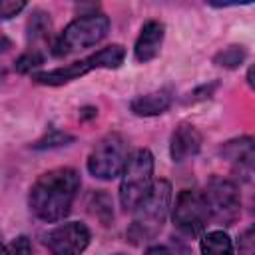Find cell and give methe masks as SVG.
<instances>
[{
    "mask_svg": "<svg viewBox=\"0 0 255 255\" xmlns=\"http://www.w3.org/2000/svg\"><path fill=\"white\" fill-rule=\"evenodd\" d=\"M80 185V173L72 167H56L42 173L30 189L28 203L32 213L48 223L64 219L72 209Z\"/></svg>",
    "mask_w": 255,
    "mask_h": 255,
    "instance_id": "cell-1",
    "label": "cell"
},
{
    "mask_svg": "<svg viewBox=\"0 0 255 255\" xmlns=\"http://www.w3.org/2000/svg\"><path fill=\"white\" fill-rule=\"evenodd\" d=\"M169 203H171V185H169V181H165V179L155 181L151 193L133 211L135 215H133V221L128 229V239L133 245H139L143 241L153 239L165 223Z\"/></svg>",
    "mask_w": 255,
    "mask_h": 255,
    "instance_id": "cell-2",
    "label": "cell"
},
{
    "mask_svg": "<svg viewBox=\"0 0 255 255\" xmlns=\"http://www.w3.org/2000/svg\"><path fill=\"white\" fill-rule=\"evenodd\" d=\"M126 58V48L122 44H112L106 46L102 50H98L96 54H90L82 60H76L68 66L62 68H54L48 72H38L32 76V80L36 84H44V86H64L72 80H78L80 76H86L92 70H116L124 64Z\"/></svg>",
    "mask_w": 255,
    "mask_h": 255,
    "instance_id": "cell-3",
    "label": "cell"
},
{
    "mask_svg": "<svg viewBox=\"0 0 255 255\" xmlns=\"http://www.w3.org/2000/svg\"><path fill=\"white\" fill-rule=\"evenodd\" d=\"M153 155L149 149H135L122 173L120 183V203L126 211H135L137 205L153 189Z\"/></svg>",
    "mask_w": 255,
    "mask_h": 255,
    "instance_id": "cell-4",
    "label": "cell"
},
{
    "mask_svg": "<svg viewBox=\"0 0 255 255\" xmlns=\"http://www.w3.org/2000/svg\"><path fill=\"white\" fill-rule=\"evenodd\" d=\"M108 32H110V18L106 14L100 12L82 14L62 30V34L56 38L52 46V54L62 58L72 52L92 48L100 44L108 36Z\"/></svg>",
    "mask_w": 255,
    "mask_h": 255,
    "instance_id": "cell-5",
    "label": "cell"
},
{
    "mask_svg": "<svg viewBox=\"0 0 255 255\" xmlns=\"http://www.w3.org/2000/svg\"><path fill=\"white\" fill-rule=\"evenodd\" d=\"M129 153L126 139L120 133H108L102 137L88 155V171L104 181H110L124 173Z\"/></svg>",
    "mask_w": 255,
    "mask_h": 255,
    "instance_id": "cell-6",
    "label": "cell"
},
{
    "mask_svg": "<svg viewBox=\"0 0 255 255\" xmlns=\"http://www.w3.org/2000/svg\"><path fill=\"white\" fill-rule=\"evenodd\" d=\"M201 195L207 205L209 217H213L223 225H231L237 219L241 209V197L233 181L223 177H211L205 183V189Z\"/></svg>",
    "mask_w": 255,
    "mask_h": 255,
    "instance_id": "cell-7",
    "label": "cell"
},
{
    "mask_svg": "<svg viewBox=\"0 0 255 255\" xmlns=\"http://www.w3.org/2000/svg\"><path fill=\"white\" fill-rule=\"evenodd\" d=\"M173 225L187 237H199L203 235L209 219L207 205L203 201V195L191 189L179 191L173 207Z\"/></svg>",
    "mask_w": 255,
    "mask_h": 255,
    "instance_id": "cell-8",
    "label": "cell"
},
{
    "mask_svg": "<svg viewBox=\"0 0 255 255\" xmlns=\"http://www.w3.org/2000/svg\"><path fill=\"white\" fill-rule=\"evenodd\" d=\"M90 239L92 233L84 223L70 221L44 233V247L50 255H80L88 249Z\"/></svg>",
    "mask_w": 255,
    "mask_h": 255,
    "instance_id": "cell-9",
    "label": "cell"
},
{
    "mask_svg": "<svg viewBox=\"0 0 255 255\" xmlns=\"http://www.w3.org/2000/svg\"><path fill=\"white\" fill-rule=\"evenodd\" d=\"M163 36H165V26L157 20H149L141 26L139 36L135 40L133 46V58L139 64H147L153 58H157L161 44H163Z\"/></svg>",
    "mask_w": 255,
    "mask_h": 255,
    "instance_id": "cell-10",
    "label": "cell"
},
{
    "mask_svg": "<svg viewBox=\"0 0 255 255\" xmlns=\"http://www.w3.org/2000/svg\"><path fill=\"white\" fill-rule=\"evenodd\" d=\"M201 133L193 124L181 122L173 133H171V141H169V155L173 161H183L191 155H195L201 149Z\"/></svg>",
    "mask_w": 255,
    "mask_h": 255,
    "instance_id": "cell-11",
    "label": "cell"
},
{
    "mask_svg": "<svg viewBox=\"0 0 255 255\" xmlns=\"http://www.w3.org/2000/svg\"><path fill=\"white\" fill-rule=\"evenodd\" d=\"M171 102H173V96L169 90H157V92H149L133 98L129 102V110L139 118H151L169 110Z\"/></svg>",
    "mask_w": 255,
    "mask_h": 255,
    "instance_id": "cell-12",
    "label": "cell"
},
{
    "mask_svg": "<svg viewBox=\"0 0 255 255\" xmlns=\"http://www.w3.org/2000/svg\"><path fill=\"white\" fill-rule=\"evenodd\" d=\"M219 153L235 163H241L245 167H249L251 171H255V137L251 135H243V137H235L229 139L221 145Z\"/></svg>",
    "mask_w": 255,
    "mask_h": 255,
    "instance_id": "cell-13",
    "label": "cell"
},
{
    "mask_svg": "<svg viewBox=\"0 0 255 255\" xmlns=\"http://www.w3.org/2000/svg\"><path fill=\"white\" fill-rule=\"evenodd\" d=\"M199 251L201 255H233V241L221 229L207 231L201 235Z\"/></svg>",
    "mask_w": 255,
    "mask_h": 255,
    "instance_id": "cell-14",
    "label": "cell"
},
{
    "mask_svg": "<svg viewBox=\"0 0 255 255\" xmlns=\"http://www.w3.org/2000/svg\"><path fill=\"white\" fill-rule=\"evenodd\" d=\"M247 58V50L243 46H227L223 50H219L215 56H213V64L215 66H221V68H227V70H233V68H239Z\"/></svg>",
    "mask_w": 255,
    "mask_h": 255,
    "instance_id": "cell-15",
    "label": "cell"
},
{
    "mask_svg": "<svg viewBox=\"0 0 255 255\" xmlns=\"http://www.w3.org/2000/svg\"><path fill=\"white\" fill-rule=\"evenodd\" d=\"M76 137L72 133H66L62 129H50L44 137H40L36 143H32L34 149H52V147H62V145H70Z\"/></svg>",
    "mask_w": 255,
    "mask_h": 255,
    "instance_id": "cell-16",
    "label": "cell"
},
{
    "mask_svg": "<svg viewBox=\"0 0 255 255\" xmlns=\"http://www.w3.org/2000/svg\"><path fill=\"white\" fill-rule=\"evenodd\" d=\"M50 30V18L46 12H34L30 22H28V38L30 40H36V38H42L46 36Z\"/></svg>",
    "mask_w": 255,
    "mask_h": 255,
    "instance_id": "cell-17",
    "label": "cell"
},
{
    "mask_svg": "<svg viewBox=\"0 0 255 255\" xmlns=\"http://www.w3.org/2000/svg\"><path fill=\"white\" fill-rule=\"evenodd\" d=\"M42 64H44V56H42L38 50H28V52H24V54L16 60L14 68H16V72H20V74H28V72H32L34 68H38V66H42Z\"/></svg>",
    "mask_w": 255,
    "mask_h": 255,
    "instance_id": "cell-18",
    "label": "cell"
},
{
    "mask_svg": "<svg viewBox=\"0 0 255 255\" xmlns=\"http://www.w3.org/2000/svg\"><path fill=\"white\" fill-rule=\"evenodd\" d=\"M235 249L237 255H255V223L239 233Z\"/></svg>",
    "mask_w": 255,
    "mask_h": 255,
    "instance_id": "cell-19",
    "label": "cell"
},
{
    "mask_svg": "<svg viewBox=\"0 0 255 255\" xmlns=\"http://www.w3.org/2000/svg\"><path fill=\"white\" fill-rule=\"evenodd\" d=\"M217 88H219V82L203 84V86L195 88L193 92H189V94H187L189 98H185V102H201V100H207V98H211V96L215 94V90H217Z\"/></svg>",
    "mask_w": 255,
    "mask_h": 255,
    "instance_id": "cell-20",
    "label": "cell"
},
{
    "mask_svg": "<svg viewBox=\"0 0 255 255\" xmlns=\"http://www.w3.org/2000/svg\"><path fill=\"white\" fill-rule=\"evenodd\" d=\"M8 247V251H10V255H32V243H30V239L26 237V235H20V237H16L10 245H6Z\"/></svg>",
    "mask_w": 255,
    "mask_h": 255,
    "instance_id": "cell-21",
    "label": "cell"
},
{
    "mask_svg": "<svg viewBox=\"0 0 255 255\" xmlns=\"http://www.w3.org/2000/svg\"><path fill=\"white\" fill-rule=\"evenodd\" d=\"M26 8L24 2H14V0H2L0 2V16L2 20H8L12 16H16L18 12H22Z\"/></svg>",
    "mask_w": 255,
    "mask_h": 255,
    "instance_id": "cell-22",
    "label": "cell"
},
{
    "mask_svg": "<svg viewBox=\"0 0 255 255\" xmlns=\"http://www.w3.org/2000/svg\"><path fill=\"white\" fill-rule=\"evenodd\" d=\"M145 255H175V253L165 245H153V247H149L145 251Z\"/></svg>",
    "mask_w": 255,
    "mask_h": 255,
    "instance_id": "cell-23",
    "label": "cell"
},
{
    "mask_svg": "<svg viewBox=\"0 0 255 255\" xmlns=\"http://www.w3.org/2000/svg\"><path fill=\"white\" fill-rule=\"evenodd\" d=\"M247 84L251 86V90H255V66H251L247 72Z\"/></svg>",
    "mask_w": 255,
    "mask_h": 255,
    "instance_id": "cell-24",
    "label": "cell"
},
{
    "mask_svg": "<svg viewBox=\"0 0 255 255\" xmlns=\"http://www.w3.org/2000/svg\"><path fill=\"white\" fill-rule=\"evenodd\" d=\"M96 114H98V110H96V108H82V114H80V116H82V118H88V116H90V118H94Z\"/></svg>",
    "mask_w": 255,
    "mask_h": 255,
    "instance_id": "cell-25",
    "label": "cell"
},
{
    "mask_svg": "<svg viewBox=\"0 0 255 255\" xmlns=\"http://www.w3.org/2000/svg\"><path fill=\"white\" fill-rule=\"evenodd\" d=\"M2 255H10V251H8V247H4V249H2Z\"/></svg>",
    "mask_w": 255,
    "mask_h": 255,
    "instance_id": "cell-26",
    "label": "cell"
},
{
    "mask_svg": "<svg viewBox=\"0 0 255 255\" xmlns=\"http://www.w3.org/2000/svg\"><path fill=\"white\" fill-rule=\"evenodd\" d=\"M116 255H124V253H116Z\"/></svg>",
    "mask_w": 255,
    "mask_h": 255,
    "instance_id": "cell-27",
    "label": "cell"
}]
</instances>
